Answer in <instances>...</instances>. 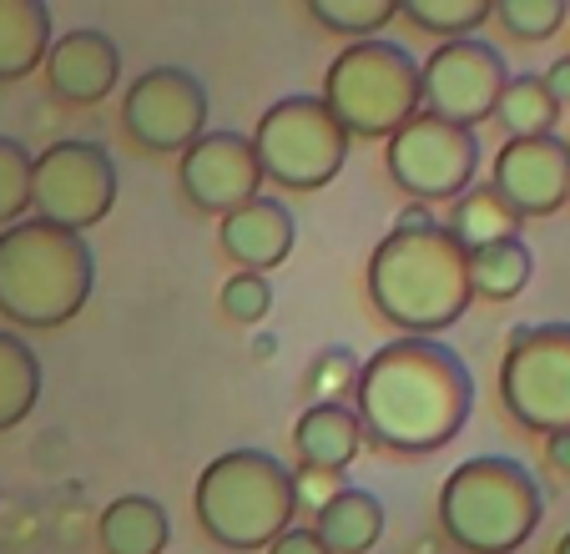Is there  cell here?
Segmentation results:
<instances>
[{
  "label": "cell",
  "instance_id": "obj_33",
  "mask_svg": "<svg viewBox=\"0 0 570 554\" xmlns=\"http://www.w3.org/2000/svg\"><path fill=\"white\" fill-rule=\"evenodd\" d=\"M546 458H550V469L570 474V428H560V434L546 438Z\"/></svg>",
  "mask_w": 570,
  "mask_h": 554
},
{
  "label": "cell",
  "instance_id": "obj_30",
  "mask_svg": "<svg viewBox=\"0 0 570 554\" xmlns=\"http://www.w3.org/2000/svg\"><path fill=\"white\" fill-rule=\"evenodd\" d=\"M268 308H273V288H268V277H258V273H233L223 283V313L233 323H263L268 318Z\"/></svg>",
  "mask_w": 570,
  "mask_h": 554
},
{
  "label": "cell",
  "instance_id": "obj_22",
  "mask_svg": "<svg viewBox=\"0 0 570 554\" xmlns=\"http://www.w3.org/2000/svg\"><path fill=\"white\" fill-rule=\"evenodd\" d=\"M36 404H41V358L26 338L0 328V434L31 418Z\"/></svg>",
  "mask_w": 570,
  "mask_h": 554
},
{
  "label": "cell",
  "instance_id": "obj_27",
  "mask_svg": "<svg viewBox=\"0 0 570 554\" xmlns=\"http://www.w3.org/2000/svg\"><path fill=\"white\" fill-rule=\"evenodd\" d=\"M31 161L16 137H0V227L26 222L31 212Z\"/></svg>",
  "mask_w": 570,
  "mask_h": 554
},
{
  "label": "cell",
  "instance_id": "obj_29",
  "mask_svg": "<svg viewBox=\"0 0 570 554\" xmlns=\"http://www.w3.org/2000/svg\"><path fill=\"white\" fill-rule=\"evenodd\" d=\"M354 384H358V358L348 348H328L313 358V368H308L313 404H344V394L354 398Z\"/></svg>",
  "mask_w": 570,
  "mask_h": 554
},
{
  "label": "cell",
  "instance_id": "obj_6",
  "mask_svg": "<svg viewBox=\"0 0 570 554\" xmlns=\"http://www.w3.org/2000/svg\"><path fill=\"white\" fill-rule=\"evenodd\" d=\"M318 101L344 137H394L424 107L420 61L394 41H348L328 61Z\"/></svg>",
  "mask_w": 570,
  "mask_h": 554
},
{
  "label": "cell",
  "instance_id": "obj_3",
  "mask_svg": "<svg viewBox=\"0 0 570 554\" xmlns=\"http://www.w3.org/2000/svg\"><path fill=\"white\" fill-rule=\"evenodd\" d=\"M97 288V257L81 233L41 217L0 233V318L21 328H61L87 308Z\"/></svg>",
  "mask_w": 570,
  "mask_h": 554
},
{
  "label": "cell",
  "instance_id": "obj_1",
  "mask_svg": "<svg viewBox=\"0 0 570 554\" xmlns=\"http://www.w3.org/2000/svg\"><path fill=\"white\" fill-rule=\"evenodd\" d=\"M474 378L440 338H394L358 363L354 418L374 444L394 454H434L464 428Z\"/></svg>",
  "mask_w": 570,
  "mask_h": 554
},
{
  "label": "cell",
  "instance_id": "obj_28",
  "mask_svg": "<svg viewBox=\"0 0 570 554\" xmlns=\"http://www.w3.org/2000/svg\"><path fill=\"white\" fill-rule=\"evenodd\" d=\"M566 0H495V21L525 46L556 36L566 26Z\"/></svg>",
  "mask_w": 570,
  "mask_h": 554
},
{
  "label": "cell",
  "instance_id": "obj_35",
  "mask_svg": "<svg viewBox=\"0 0 570 554\" xmlns=\"http://www.w3.org/2000/svg\"><path fill=\"white\" fill-rule=\"evenodd\" d=\"M556 554H570V534H566V540H560V544H556Z\"/></svg>",
  "mask_w": 570,
  "mask_h": 554
},
{
  "label": "cell",
  "instance_id": "obj_10",
  "mask_svg": "<svg viewBox=\"0 0 570 554\" xmlns=\"http://www.w3.org/2000/svg\"><path fill=\"white\" fill-rule=\"evenodd\" d=\"M384 167L399 192H410L420 207L454 202V197L470 192L474 167H480V141L470 127H450V121L420 111L389 137Z\"/></svg>",
  "mask_w": 570,
  "mask_h": 554
},
{
  "label": "cell",
  "instance_id": "obj_25",
  "mask_svg": "<svg viewBox=\"0 0 570 554\" xmlns=\"http://www.w3.org/2000/svg\"><path fill=\"white\" fill-rule=\"evenodd\" d=\"M399 16H404L410 26H420V31H430V36L460 41V36H470L474 26H484L490 16H495V0H404Z\"/></svg>",
  "mask_w": 570,
  "mask_h": 554
},
{
  "label": "cell",
  "instance_id": "obj_17",
  "mask_svg": "<svg viewBox=\"0 0 570 554\" xmlns=\"http://www.w3.org/2000/svg\"><path fill=\"white\" fill-rule=\"evenodd\" d=\"M293 448L308 469L318 474H344L364 448V428H358L354 408L344 404H313L303 408V418L293 424Z\"/></svg>",
  "mask_w": 570,
  "mask_h": 554
},
{
  "label": "cell",
  "instance_id": "obj_19",
  "mask_svg": "<svg viewBox=\"0 0 570 554\" xmlns=\"http://www.w3.org/2000/svg\"><path fill=\"white\" fill-rule=\"evenodd\" d=\"M101 550L107 554H161L173 544V520L147 494H121L101 510Z\"/></svg>",
  "mask_w": 570,
  "mask_h": 554
},
{
  "label": "cell",
  "instance_id": "obj_24",
  "mask_svg": "<svg viewBox=\"0 0 570 554\" xmlns=\"http://www.w3.org/2000/svg\"><path fill=\"white\" fill-rule=\"evenodd\" d=\"M495 117L510 137H550V127L560 121V107L550 101L546 81H540L535 71H525V76H510L505 81Z\"/></svg>",
  "mask_w": 570,
  "mask_h": 554
},
{
  "label": "cell",
  "instance_id": "obj_16",
  "mask_svg": "<svg viewBox=\"0 0 570 554\" xmlns=\"http://www.w3.org/2000/svg\"><path fill=\"white\" fill-rule=\"evenodd\" d=\"M217 237H223V253L237 263V273L263 277L268 267L288 263L298 227H293L288 202H278V197H253L248 207H237V212L223 217Z\"/></svg>",
  "mask_w": 570,
  "mask_h": 554
},
{
  "label": "cell",
  "instance_id": "obj_26",
  "mask_svg": "<svg viewBox=\"0 0 570 554\" xmlns=\"http://www.w3.org/2000/svg\"><path fill=\"white\" fill-rule=\"evenodd\" d=\"M308 16L318 26H328L334 36L368 41L389 21H399V0H308Z\"/></svg>",
  "mask_w": 570,
  "mask_h": 554
},
{
  "label": "cell",
  "instance_id": "obj_4",
  "mask_svg": "<svg viewBox=\"0 0 570 554\" xmlns=\"http://www.w3.org/2000/svg\"><path fill=\"white\" fill-rule=\"evenodd\" d=\"M193 510L207 540L223 550H268L278 534L293 530L298 474L263 448H233L197 474Z\"/></svg>",
  "mask_w": 570,
  "mask_h": 554
},
{
  "label": "cell",
  "instance_id": "obj_8",
  "mask_svg": "<svg viewBox=\"0 0 570 554\" xmlns=\"http://www.w3.org/2000/svg\"><path fill=\"white\" fill-rule=\"evenodd\" d=\"M500 404L530 434L570 428V323H520L500 358Z\"/></svg>",
  "mask_w": 570,
  "mask_h": 554
},
{
  "label": "cell",
  "instance_id": "obj_9",
  "mask_svg": "<svg viewBox=\"0 0 570 554\" xmlns=\"http://www.w3.org/2000/svg\"><path fill=\"white\" fill-rule=\"evenodd\" d=\"M117 202V161L101 141L66 137L31 161V212L51 227L81 233L97 227Z\"/></svg>",
  "mask_w": 570,
  "mask_h": 554
},
{
  "label": "cell",
  "instance_id": "obj_7",
  "mask_svg": "<svg viewBox=\"0 0 570 554\" xmlns=\"http://www.w3.org/2000/svg\"><path fill=\"white\" fill-rule=\"evenodd\" d=\"M258 171L288 192H318L344 171L348 137L318 97H283L253 127Z\"/></svg>",
  "mask_w": 570,
  "mask_h": 554
},
{
  "label": "cell",
  "instance_id": "obj_23",
  "mask_svg": "<svg viewBox=\"0 0 570 554\" xmlns=\"http://www.w3.org/2000/svg\"><path fill=\"white\" fill-rule=\"evenodd\" d=\"M450 233H454V243L470 253V247H490V243H505V237H520V217L510 212L495 197V187L484 181V187H470V192L454 202Z\"/></svg>",
  "mask_w": 570,
  "mask_h": 554
},
{
  "label": "cell",
  "instance_id": "obj_12",
  "mask_svg": "<svg viewBox=\"0 0 570 554\" xmlns=\"http://www.w3.org/2000/svg\"><path fill=\"white\" fill-rule=\"evenodd\" d=\"M420 81H424L430 117L474 131V121L495 117L500 91H505V81H510V66L490 41L460 36V41L434 46L430 61L420 66Z\"/></svg>",
  "mask_w": 570,
  "mask_h": 554
},
{
  "label": "cell",
  "instance_id": "obj_11",
  "mask_svg": "<svg viewBox=\"0 0 570 554\" xmlns=\"http://www.w3.org/2000/svg\"><path fill=\"white\" fill-rule=\"evenodd\" d=\"M121 127L141 151L183 157L207 131V86L183 66H151L127 86Z\"/></svg>",
  "mask_w": 570,
  "mask_h": 554
},
{
  "label": "cell",
  "instance_id": "obj_13",
  "mask_svg": "<svg viewBox=\"0 0 570 554\" xmlns=\"http://www.w3.org/2000/svg\"><path fill=\"white\" fill-rule=\"evenodd\" d=\"M177 181H183V197L197 212L227 217L258 197L263 171L248 137H237V131H203L183 151V161H177Z\"/></svg>",
  "mask_w": 570,
  "mask_h": 554
},
{
  "label": "cell",
  "instance_id": "obj_20",
  "mask_svg": "<svg viewBox=\"0 0 570 554\" xmlns=\"http://www.w3.org/2000/svg\"><path fill=\"white\" fill-rule=\"evenodd\" d=\"M51 11L46 0H0V81H21L51 51Z\"/></svg>",
  "mask_w": 570,
  "mask_h": 554
},
{
  "label": "cell",
  "instance_id": "obj_14",
  "mask_svg": "<svg viewBox=\"0 0 570 554\" xmlns=\"http://www.w3.org/2000/svg\"><path fill=\"white\" fill-rule=\"evenodd\" d=\"M490 187L520 222L560 212L570 187V147L556 131L550 137H510L490 161Z\"/></svg>",
  "mask_w": 570,
  "mask_h": 554
},
{
  "label": "cell",
  "instance_id": "obj_18",
  "mask_svg": "<svg viewBox=\"0 0 570 554\" xmlns=\"http://www.w3.org/2000/svg\"><path fill=\"white\" fill-rule=\"evenodd\" d=\"M313 534L328 554H368L384 540V504L368 489H334L313 514Z\"/></svg>",
  "mask_w": 570,
  "mask_h": 554
},
{
  "label": "cell",
  "instance_id": "obj_37",
  "mask_svg": "<svg viewBox=\"0 0 570 554\" xmlns=\"http://www.w3.org/2000/svg\"><path fill=\"white\" fill-rule=\"evenodd\" d=\"M566 147H570V141H566Z\"/></svg>",
  "mask_w": 570,
  "mask_h": 554
},
{
  "label": "cell",
  "instance_id": "obj_32",
  "mask_svg": "<svg viewBox=\"0 0 570 554\" xmlns=\"http://www.w3.org/2000/svg\"><path fill=\"white\" fill-rule=\"evenodd\" d=\"M540 81H546V91H550V101H556V107H570V56H560V61L540 76Z\"/></svg>",
  "mask_w": 570,
  "mask_h": 554
},
{
  "label": "cell",
  "instance_id": "obj_31",
  "mask_svg": "<svg viewBox=\"0 0 570 554\" xmlns=\"http://www.w3.org/2000/svg\"><path fill=\"white\" fill-rule=\"evenodd\" d=\"M268 554H328V550H323V544H318V534H313V530H303V524H293L288 534H278V540L268 544Z\"/></svg>",
  "mask_w": 570,
  "mask_h": 554
},
{
  "label": "cell",
  "instance_id": "obj_36",
  "mask_svg": "<svg viewBox=\"0 0 570 554\" xmlns=\"http://www.w3.org/2000/svg\"><path fill=\"white\" fill-rule=\"evenodd\" d=\"M566 207H570V187H566Z\"/></svg>",
  "mask_w": 570,
  "mask_h": 554
},
{
  "label": "cell",
  "instance_id": "obj_5",
  "mask_svg": "<svg viewBox=\"0 0 570 554\" xmlns=\"http://www.w3.org/2000/svg\"><path fill=\"white\" fill-rule=\"evenodd\" d=\"M540 479L505 454L464 458L440 489V524L464 554H515L540 530Z\"/></svg>",
  "mask_w": 570,
  "mask_h": 554
},
{
  "label": "cell",
  "instance_id": "obj_2",
  "mask_svg": "<svg viewBox=\"0 0 570 554\" xmlns=\"http://www.w3.org/2000/svg\"><path fill=\"white\" fill-rule=\"evenodd\" d=\"M470 298L464 247L440 222L420 233H389L368 257V303L404 338H430L460 323Z\"/></svg>",
  "mask_w": 570,
  "mask_h": 554
},
{
  "label": "cell",
  "instance_id": "obj_34",
  "mask_svg": "<svg viewBox=\"0 0 570 554\" xmlns=\"http://www.w3.org/2000/svg\"><path fill=\"white\" fill-rule=\"evenodd\" d=\"M420 227H430V212H424V207L414 202V207H404V212H399L394 233H420Z\"/></svg>",
  "mask_w": 570,
  "mask_h": 554
},
{
  "label": "cell",
  "instance_id": "obj_21",
  "mask_svg": "<svg viewBox=\"0 0 570 554\" xmlns=\"http://www.w3.org/2000/svg\"><path fill=\"white\" fill-rule=\"evenodd\" d=\"M464 273H470L474 298L510 303L525 293L530 273H535V257H530L525 237H505V243H490V247H470L464 253Z\"/></svg>",
  "mask_w": 570,
  "mask_h": 554
},
{
  "label": "cell",
  "instance_id": "obj_15",
  "mask_svg": "<svg viewBox=\"0 0 570 554\" xmlns=\"http://www.w3.org/2000/svg\"><path fill=\"white\" fill-rule=\"evenodd\" d=\"M121 76V51L107 31H66L61 41H51L46 51V81L61 101L71 107H97V101L111 97V86Z\"/></svg>",
  "mask_w": 570,
  "mask_h": 554
}]
</instances>
